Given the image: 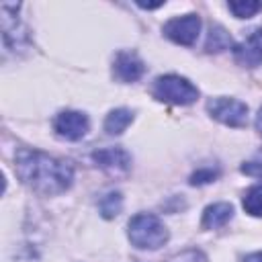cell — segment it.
Segmentation results:
<instances>
[{"label": "cell", "instance_id": "1", "mask_svg": "<svg viewBox=\"0 0 262 262\" xmlns=\"http://www.w3.org/2000/svg\"><path fill=\"white\" fill-rule=\"evenodd\" d=\"M14 170L31 190L45 196L66 192L74 182V170L68 162L39 149L20 147L14 154Z\"/></svg>", "mask_w": 262, "mask_h": 262}, {"label": "cell", "instance_id": "2", "mask_svg": "<svg viewBox=\"0 0 262 262\" xmlns=\"http://www.w3.org/2000/svg\"><path fill=\"white\" fill-rule=\"evenodd\" d=\"M129 242L139 250H158L168 242V229L164 221L154 213H137L127 225Z\"/></svg>", "mask_w": 262, "mask_h": 262}, {"label": "cell", "instance_id": "3", "mask_svg": "<svg viewBox=\"0 0 262 262\" xmlns=\"http://www.w3.org/2000/svg\"><path fill=\"white\" fill-rule=\"evenodd\" d=\"M151 94L156 100L162 102H172V104H192L199 98V88L194 84H190L186 78L176 76V74H168V76H160L154 86H151Z\"/></svg>", "mask_w": 262, "mask_h": 262}, {"label": "cell", "instance_id": "4", "mask_svg": "<svg viewBox=\"0 0 262 262\" xmlns=\"http://www.w3.org/2000/svg\"><path fill=\"white\" fill-rule=\"evenodd\" d=\"M207 113L227 127H244L248 123V106L237 98H211L207 102Z\"/></svg>", "mask_w": 262, "mask_h": 262}, {"label": "cell", "instance_id": "5", "mask_svg": "<svg viewBox=\"0 0 262 262\" xmlns=\"http://www.w3.org/2000/svg\"><path fill=\"white\" fill-rule=\"evenodd\" d=\"M162 33H164L170 41H174V43H178V45L190 47V45L196 41L199 33H201V18H199L196 14L174 16V18H170V20L164 25Z\"/></svg>", "mask_w": 262, "mask_h": 262}, {"label": "cell", "instance_id": "6", "mask_svg": "<svg viewBox=\"0 0 262 262\" xmlns=\"http://www.w3.org/2000/svg\"><path fill=\"white\" fill-rule=\"evenodd\" d=\"M53 129L59 137H63L68 141H78L88 133L90 121L80 111H61L53 119Z\"/></svg>", "mask_w": 262, "mask_h": 262}, {"label": "cell", "instance_id": "7", "mask_svg": "<svg viewBox=\"0 0 262 262\" xmlns=\"http://www.w3.org/2000/svg\"><path fill=\"white\" fill-rule=\"evenodd\" d=\"M92 160L111 176H123L131 170V156L123 147H104L92 154Z\"/></svg>", "mask_w": 262, "mask_h": 262}, {"label": "cell", "instance_id": "8", "mask_svg": "<svg viewBox=\"0 0 262 262\" xmlns=\"http://www.w3.org/2000/svg\"><path fill=\"white\" fill-rule=\"evenodd\" d=\"M233 57L244 68H256L262 63V27L254 29L239 45H235Z\"/></svg>", "mask_w": 262, "mask_h": 262}, {"label": "cell", "instance_id": "9", "mask_svg": "<svg viewBox=\"0 0 262 262\" xmlns=\"http://www.w3.org/2000/svg\"><path fill=\"white\" fill-rule=\"evenodd\" d=\"M113 72L121 82H137L145 72V63L135 51H119L113 61Z\"/></svg>", "mask_w": 262, "mask_h": 262}, {"label": "cell", "instance_id": "10", "mask_svg": "<svg viewBox=\"0 0 262 262\" xmlns=\"http://www.w3.org/2000/svg\"><path fill=\"white\" fill-rule=\"evenodd\" d=\"M233 217V207L229 203H213L205 209L201 225L205 229H219Z\"/></svg>", "mask_w": 262, "mask_h": 262}, {"label": "cell", "instance_id": "11", "mask_svg": "<svg viewBox=\"0 0 262 262\" xmlns=\"http://www.w3.org/2000/svg\"><path fill=\"white\" fill-rule=\"evenodd\" d=\"M131 121H133V113L129 108H115L104 119V131L108 135H121Z\"/></svg>", "mask_w": 262, "mask_h": 262}, {"label": "cell", "instance_id": "12", "mask_svg": "<svg viewBox=\"0 0 262 262\" xmlns=\"http://www.w3.org/2000/svg\"><path fill=\"white\" fill-rule=\"evenodd\" d=\"M231 45H233L231 35L221 25H211L209 27V35H207V43H205V49L209 53H217V51L229 49Z\"/></svg>", "mask_w": 262, "mask_h": 262}, {"label": "cell", "instance_id": "13", "mask_svg": "<svg viewBox=\"0 0 262 262\" xmlns=\"http://www.w3.org/2000/svg\"><path fill=\"white\" fill-rule=\"evenodd\" d=\"M242 205H244L246 213H250L252 217H262V184L248 188Z\"/></svg>", "mask_w": 262, "mask_h": 262}, {"label": "cell", "instance_id": "14", "mask_svg": "<svg viewBox=\"0 0 262 262\" xmlns=\"http://www.w3.org/2000/svg\"><path fill=\"white\" fill-rule=\"evenodd\" d=\"M98 209H100V215L104 219L117 217L121 213V209H123V196H121V192H108V194H104L100 199Z\"/></svg>", "mask_w": 262, "mask_h": 262}, {"label": "cell", "instance_id": "15", "mask_svg": "<svg viewBox=\"0 0 262 262\" xmlns=\"http://www.w3.org/2000/svg\"><path fill=\"white\" fill-rule=\"evenodd\" d=\"M227 8L233 12L235 18H250V16H254V14L262 8V4H260V2H250V0H246V2H229Z\"/></svg>", "mask_w": 262, "mask_h": 262}, {"label": "cell", "instance_id": "16", "mask_svg": "<svg viewBox=\"0 0 262 262\" xmlns=\"http://www.w3.org/2000/svg\"><path fill=\"white\" fill-rule=\"evenodd\" d=\"M168 262H207V256H205L201 250L190 248V250H184V252L172 256Z\"/></svg>", "mask_w": 262, "mask_h": 262}, {"label": "cell", "instance_id": "17", "mask_svg": "<svg viewBox=\"0 0 262 262\" xmlns=\"http://www.w3.org/2000/svg\"><path fill=\"white\" fill-rule=\"evenodd\" d=\"M242 172L248 174V176H254V178H262V151L254 160L244 162L242 164Z\"/></svg>", "mask_w": 262, "mask_h": 262}, {"label": "cell", "instance_id": "18", "mask_svg": "<svg viewBox=\"0 0 262 262\" xmlns=\"http://www.w3.org/2000/svg\"><path fill=\"white\" fill-rule=\"evenodd\" d=\"M217 178V170L213 168H201L190 176V184H207Z\"/></svg>", "mask_w": 262, "mask_h": 262}, {"label": "cell", "instance_id": "19", "mask_svg": "<svg viewBox=\"0 0 262 262\" xmlns=\"http://www.w3.org/2000/svg\"><path fill=\"white\" fill-rule=\"evenodd\" d=\"M244 262H262V252H254V254H248L244 258Z\"/></svg>", "mask_w": 262, "mask_h": 262}, {"label": "cell", "instance_id": "20", "mask_svg": "<svg viewBox=\"0 0 262 262\" xmlns=\"http://www.w3.org/2000/svg\"><path fill=\"white\" fill-rule=\"evenodd\" d=\"M141 8H160L164 6V2H137Z\"/></svg>", "mask_w": 262, "mask_h": 262}, {"label": "cell", "instance_id": "21", "mask_svg": "<svg viewBox=\"0 0 262 262\" xmlns=\"http://www.w3.org/2000/svg\"><path fill=\"white\" fill-rule=\"evenodd\" d=\"M256 131L262 135V108H260L258 115H256Z\"/></svg>", "mask_w": 262, "mask_h": 262}]
</instances>
